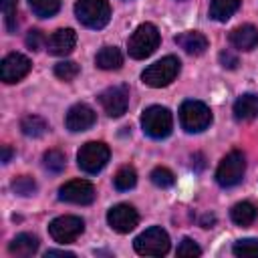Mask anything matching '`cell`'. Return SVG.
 I'll use <instances>...</instances> for the list:
<instances>
[{
	"label": "cell",
	"mask_w": 258,
	"mask_h": 258,
	"mask_svg": "<svg viewBox=\"0 0 258 258\" xmlns=\"http://www.w3.org/2000/svg\"><path fill=\"white\" fill-rule=\"evenodd\" d=\"M159 40H161V36H159L157 26L151 24V22H143L129 36V40H127V52H129L131 58H137V60L147 58L149 54L155 52V48L159 46Z\"/></svg>",
	"instance_id": "cell-1"
},
{
	"label": "cell",
	"mask_w": 258,
	"mask_h": 258,
	"mask_svg": "<svg viewBox=\"0 0 258 258\" xmlns=\"http://www.w3.org/2000/svg\"><path fill=\"white\" fill-rule=\"evenodd\" d=\"M179 69H181V62L177 56H163L159 60H155L153 64H149L143 73H141V81L147 85V87H153V89H161V87H167L169 83L175 81V77L179 75Z\"/></svg>",
	"instance_id": "cell-2"
},
{
	"label": "cell",
	"mask_w": 258,
	"mask_h": 258,
	"mask_svg": "<svg viewBox=\"0 0 258 258\" xmlns=\"http://www.w3.org/2000/svg\"><path fill=\"white\" fill-rule=\"evenodd\" d=\"M75 16L87 28H103L111 20V6L107 0H77Z\"/></svg>",
	"instance_id": "cell-3"
},
{
	"label": "cell",
	"mask_w": 258,
	"mask_h": 258,
	"mask_svg": "<svg viewBox=\"0 0 258 258\" xmlns=\"http://www.w3.org/2000/svg\"><path fill=\"white\" fill-rule=\"evenodd\" d=\"M141 129L151 139H165L173 129V117L169 109L161 105H151L141 115Z\"/></svg>",
	"instance_id": "cell-4"
},
{
	"label": "cell",
	"mask_w": 258,
	"mask_h": 258,
	"mask_svg": "<svg viewBox=\"0 0 258 258\" xmlns=\"http://www.w3.org/2000/svg\"><path fill=\"white\" fill-rule=\"evenodd\" d=\"M179 123L187 133H202L212 123V111L206 103L187 99L179 107Z\"/></svg>",
	"instance_id": "cell-5"
},
{
	"label": "cell",
	"mask_w": 258,
	"mask_h": 258,
	"mask_svg": "<svg viewBox=\"0 0 258 258\" xmlns=\"http://www.w3.org/2000/svg\"><path fill=\"white\" fill-rule=\"evenodd\" d=\"M133 248L141 256H163L169 250V236L163 228L151 226L133 240Z\"/></svg>",
	"instance_id": "cell-6"
},
{
	"label": "cell",
	"mask_w": 258,
	"mask_h": 258,
	"mask_svg": "<svg viewBox=\"0 0 258 258\" xmlns=\"http://www.w3.org/2000/svg\"><path fill=\"white\" fill-rule=\"evenodd\" d=\"M246 173V157L242 151H230L216 169V181L222 187H234Z\"/></svg>",
	"instance_id": "cell-7"
},
{
	"label": "cell",
	"mask_w": 258,
	"mask_h": 258,
	"mask_svg": "<svg viewBox=\"0 0 258 258\" xmlns=\"http://www.w3.org/2000/svg\"><path fill=\"white\" fill-rule=\"evenodd\" d=\"M111 157L109 147L103 141H89L77 153V163L85 173H99Z\"/></svg>",
	"instance_id": "cell-8"
},
{
	"label": "cell",
	"mask_w": 258,
	"mask_h": 258,
	"mask_svg": "<svg viewBox=\"0 0 258 258\" xmlns=\"http://www.w3.org/2000/svg\"><path fill=\"white\" fill-rule=\"evenodd\" d=\"M85 230V222L79 216H58L48 224V234L58 244L75 242Z\"/></svg>",
	"instance_id": "cell-9"
},
{
	"label": "cell",
	"mask_w": 258,
	"mask_h": 258,
	"mask_svg": "<svg viewBox=\"0 0 258 258\" xmlns=\"http://www.w3.org/2000/svg\"><path fill=\"white\" fill-rule=\"evenodd\" d=\"M95 185L87 179H71L58 189V200L67 204H77V206H89L95 202Z\"/></svg>",
	"instance_id": "cell-10"
},
{
	"label": "cell",
	"mask_w": 258,
	"mask_h": 258,
	"mask_svg": "<svg viewBox=\"0 0 258 258\" xmlns=\"http://www.w3.org/2000/svg\"><path fill=\"white\" fill-rule=\"evenodd\" d=\"M99 103L109 117H121L129 107V87L113 85L99 95Z\"/></svg>",
	"instance_id": "cell-11"
},
{
	"label": "cell",
	"mask_w": 258,
	"mask_h": 258,
	"mask_svg": "<svg viewBox=\"0 0 258 258\" xmlns=\"http://www.w3.org/2000/svg\"><path fill=\"white\" fill-rule=\"evenodd\" d=\"M30 67H32V62L28 56H24L20 52H10L0 62V79L8 85L18 83L20 79H24L28 75Z\"/></svg>",
	"instance_id": "cell-12"
},
{
	"label": "cell",
	"mask_w": 258,
	"mask_h": 258,
	"mask_svg": "<svg viewBox=\"0 0 258 258\" xmlns=\"http://www.w3.org/2000/svg\"><path fill=\"white\" fill-rule=\"evenodd\" d=\"M107 224L111 226V230L119 234H127L139 224V214L129 204H117L107 212Z\"/></svg>",
	"instance_id": "cell-13"
},
{
	"label": "cell",
	"mask_w": 258,
	"mask_h": 258,
	"mask_svg": "<svg viewBox=\"0 0 258 258\" xmlns=\"http://www.w3.org/2000/svg\"><path fill=\"white\" fill-rule=\"evenodd\" d=\"M95 121H97V115H95V111H93L87 103H77V105H73V107L69 109L67 117H64V125H67V129L73 131V133L91 129V127L95 125Z\"/></svg>",
	"instance_id": "cell-14"
},
{
	"label": "cell",
	"mask_w": 258,
	"mask_h": 258,
	"mask_svg": "<svg viewBox=\"0 0 258 258\" xmlns=\"http://www.w3.org/2000/svg\"><path fill=\"white\" fill-rule=\"evenodd\" d=\"M77 44V32L73 28H58L54 30L46 40V50L54 56H64L73 52Z\"/></svg>",
	"instance_id": "cell-15"
},
{
	"label": "cell",
	"mask_w": 258,
	"mask_h": 258,
	"mask_svg": "<svg viewBox=\"0 0 258 258\" xmlns=\"http://www.w3.org/2000/svg\"><path fill=\"white\" fill-rule=\"evenodd\" d=\"M230 42L238 50H252L258 46V30L252 24H242L236 26L230 32Z\"/></svg>",
	"instance_id": "cell-16"
},
{
	"label": "cell",
	"mask_w": 258,
	"mask_h": 258,
	"mask_svg": "<svg viewBox=\"0 0 258 258\" xmlns=\"http://www.w3.org/2000/svg\"><path fill=\"white\" fill-rule=\"evenodd\" d=\"M175 44L179 46V48H183L187 54H202V52H206V48H208V38L202 34V32H196V30H189V32H181V34H177L175 38Z\"/></svg>",
	"instance_id": "cell-17"
},
{
	"label": "cell",
	"mask_w": 258,
	"mask_h": 258,
	"mask_svg": "<svg viewBox=\"0 0 258 258\" xmlns=\"http://www.w3.org/2000/svg\"><path fill=\"white\" fill-rule=\"evenodd\" d=\"M234 117L238 121H250L258 117V95L244 93L234 103Z\"/></svg>",
	"instance_id": "cell-18"
},
{
	"label": "cell",
	"mask_w": 258,
	"mask_h": 258,
	"mask_svg": "<svg viewBox=\"0 0 258 258\" xmlns=\"http://www.w3.org/2000/svg\"><path fill=\"white\" fill-rule=\"evenodd\" d=\"M36 250H38V238H36L34 234H18V236L8 244V252H10L12 256H20V258L32 256Z\"/></svg>",
	"instance_id": "cell-19"
},
{
	"label": "cell",
	"mask_w": 258,
	"mask_h": 258,
	"mask_svg": "<svg viewBox=\"0 0 258 258\" xmlns=\"http://www.w3.org/2000/svg\"><path fill=\"white\" fill-rule=\"evenodd\" d=\"M95 64L103 71H117L123 64V54L117 46H103L95 56Z\"/></svg>",
	"instance_id": "cell-20"
},
{
	"label": "cell",
	"mask_w": 258,
	"mask_h": 258,
	"mask_svg": "<svg viewBox=\"0 0 258 258\" xmlns=\"http://www.w3.org/2000/svg\"><path fill=\"white\" fill-rule=\"evenodd\" d=\"M256 216H258V210H256V206L250 204V202H238V204L230 210V218H232V222L238 224V226H250V224L256 220Z\"/></svg>",
	"instance_id": "cell-21"
},
{
	"label": "cell",
	"mask_w": 258,
	"mask_h": 258,
	"mask_svg": "<svg viewBox=\"0 0 258 258\" xmlns=\"http://www.w3.org/2000/svg\"><path fill=\"white\" fill-rule=\"evenodd\" d=\"M240 8V0H210V16L218 22H226Z\"/></svg>",
	"instance_id": "cell-22"
},
{
	"label": "cell",
	"mask_w": 258,
	"mask_h": 258,
	"mask_svg": "<svg viewBox=\"0 0 258 258\" xmlns=\"http://www.w3.org/2000/svg\"><path fill=\"white\" fill-rule=\"evenodd\" d=\"M20 129L26 137H40L48 131V123L38 115H28L20 121Z\"/></svg>",
	"instance_id": "cell-23"
},
{
	"label": "cell",
	"mask_w": 258,
	"mask_h": 258,
	"mask_svg": "<svg viewBox=\"0 0 258 258\" xmlns=\"http://www.w3.org/2000/svg\"><path fill=\"white\" fill-rule=\"evenodd\" d=\"M113 183H115V187H117L119 191H127V189H131V187H135V183H137V173H135V169L129 167V165L121 167V169L115 173Z\"/></svg>",
	"instance_id": "cell-24"
},
{
	"label": "cell",
	"mask_w": 258,
	"mask_h": 258,
	"mask_svg": "<svg viewBox=\"0 0 258 258\" xmlns=\"http://www.w3.org/2000/svg\"><path fill=\"white\" fill-rule=\"evenodd\" d=\"M28 6L32 8V12L40 18H48L54 16L60 8V0H28Z\"/></svg>",
	"instance_id": "cell-25"
},
{
	"label": "cell",
	"mask_w": 258,
	"mask_h": 258,
	"mask_svg": "<svg viewBox=\"0 0 258 258\" xmlns=\"http://www.w3.org/2000/svg\"><path fill=\"white\" fill-rule=\"evenodd\" d=\"M16 8H18V0H0V10H2L4 26L8 32H16V26H18Z\"/></svg>",
	"instance_id": "cell-26"
},
{
	"label": "cell",
	"mask_w": 258,
	"mask_h": 258,
	"mask_svg": "<svg viewBox=\"0 0 258 258\" xmlns=\"http://www.w3.org/2000/svg\"><path fill=\"white\" fill-rule=\"evenodd\" d=\"M42 163H44V167H46L48 171L60 173V171L64 169V165H67V157H64V153L58 151V149H48V151L42 155Z\"/></svg>",
	"instance_id": "cell-27"
},
{
	"label": "cell",
	"mask_w": 258,
	"mask_h": 258,
	"mask_svg": "<svg viewBox=\"0 0 258 258\" xmlns=\"http://www.w3.org/2000/svg\"><path fill=\"white\" fill-rule=\"evenodd\" d=\"M232 252L238 258H258V240L256 238H244L238 240L232 248Z\"/></svg>",
	"instance_id": "cell-28"
},
{
	"label": "cell",
	"mask_w": 258,
	"mask_h": 258,
	"mask_svg": "<svg viewBox=\"0 0 258 258\" xmlns=\"http://www.w3.org/2000/svg\"><path fill=\"white\" fill-rule=\"evenodd\" d=\"M79 73H81V69H79V64L73 62V60H62V62L54 64V75H56L60 81H73Z\"/></svg>",
	"instance_id": "cell-29"
},
{
	"label": "cell",
	"mask_w": 258,
	"mask_h": 258,
	"mask_svg": "<svg viewBox=\"0 0 258 258\" xmlns=\"http://www.w3.org/2000/svg\"><path fill=\"white\" fill-rule=\"evenodd\" d=\"M149 177H151V181H153L157 187H171L173 181H175V175H173L167 167H155Z\"/></svg>",
	"instance_id": "cell-30"
},
{
	"label": "cell",
	"mask_w": 258,
	"mask_h": 258,
	"mask_svg": "<svg viewBox=\"0 0 258 258\" xmlns=\"http://www.w3.org/2000/svg\"><path fill=\"white\" fill-rule=\"evenodd\" d=\"M12 189L18 196H32L36 191V181L32 177H28V175H20V177H16L12 181Z\"/></svg>",
	"instance_id": "cell-31"
},
{
	"label": "cell",
	"mask_w": 258,
	"mask_h": 258,
	"mask_svg": "<svg viewBox=\"0 0 258 258\" xmlns=\"http://www.w3.org/2000/svg\"><path fill=\"white\" fill-rule=\"evenodd\" d=\"M200 254H202V250H200V246L191 238H183L179 242V246H177V256L179 258H196Z\"/></svg>",
	"instance_id": "cell-32"
},
{
	"label": "cell",
	"mask_w": 258,
	"mask_h": 258,
	"mask_svg": "<svg viewBox=\"0 0 258 258\" xmlns=\"http://www.w3.org/2000/svg\"><path fill=\"white\" fill-rule=\"evenodd\" d=\"M46 36L40 32V30H28V34H26V46L30 48V50H40L42 46H46Z\"/></svg>",
	"instance_id": "cell-33"
},
{
	"label": "cell",
	"mask_w": 258,
	"mask_h": 258,
	"mask_svg": "<svg viewBox=\"0 0 258 258\" xmlns=\"http://www.w3.org/2000/svg\"><path fill=\"white\" fill-rule=\"evenodd\" d=\"M220 62H222V67H226V69H236L238 58H236L230 50H222V52H220Z\"/></svg>",
	"instance_id": "cell-34"
},
{
	"label": "cell",
	"mask_w": 258,
	"mask_h": 258,
	"mask_svg": "<svg viewBox=\"0 0 258 258\" xmlns=\"http://www.w3.org/2000/svg\"><path fill=\"white\" fill-rule=\"evenodd\" d=\"M46 258L48 256H64V258H75V252H69V250H46L44 254Z\"/></svg>",
	"instance_id": "cell-35"
},
{
	"label": "cell",
	"mask_w": 258,
	"mask_h": 258,
	"mask_svg": "<svg viewBox=\"0 0 258 258\" xmlns=\"http://www.w3.org/2000/svg\"><path fill=\"white\" fill-rule=\"evenodd\" d=\"M10 157H12V149H10L8 145H4V147H2V163H8Z\"/></svg>",
	"instance_id": "cell-36"
},
{
	"label": "cell",
	"mask_w": 258,
	"mask_h": 258,
	"mask_svg": "<svg viewBox=\"0 0 258 258\" xmlns=\"http://www.w3.org/2000/svg\"><path fill=\"white\" fill-rule=\"evenodd\" d=\"M212 224H214V216H204V218H202V226H204V228H210Z\"/></svg>",
	"instance_id": "cell-37"
}]
</instances>
